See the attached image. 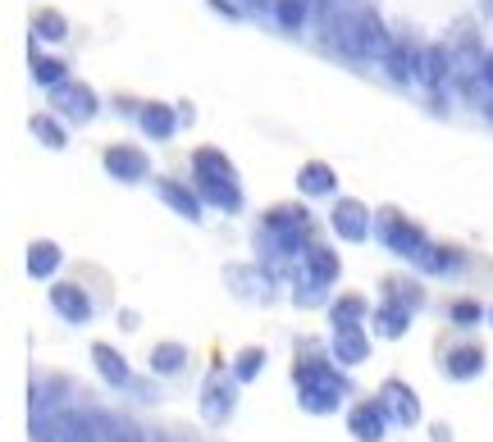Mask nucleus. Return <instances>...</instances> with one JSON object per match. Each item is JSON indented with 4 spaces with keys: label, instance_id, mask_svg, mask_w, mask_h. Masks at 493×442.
<instances>
[{
    "label": "nucleus",
    "instance_id": "1",
    "mask_svg": "<svg viewBox=\"0 0 493 442\" xmlns=\"http://www.w3.org/2000/svg\"><path fill=\"white\" fill-rule=\"evenodd\" d=\"M292 388H297V406L307 415H333L343 411V401L352 397V379L343 374L338 360H329L320 347L301 342L292 360Z\"/></svg>",
    "mask_w": 493,
    "mask_h": 442
},
{
    "label": "nucleus",
    "instance_id": "2",
    "mask_svg": "<svg viewBox=\"0 0 493 442\" xmlns=\"http://www.w3.org/2000/svg\"><path fill=\"white\" fill-rule=\"evenodd\" d=\"M119 420L105 411H55L32 420V442H115Z\"/></svg>",
    "mask_w": 493,
    "mask_h": 442
},
{
    "label": "nucleus",
    "instance_id": "3",
    "mask_svg": "<svg viewBox=\"0 0 493 442\" xmlns=\"http://www.w3.org/2000/svg\"><path fill=\"white\" fill-rule=\"evenodd\" d=\"M193 183H197L206 206L229 210V215L242 210V187H238V174H234V165H229V155H224V151H215V146L193 151Z\"/></svg>",
    "mask_w": 493,
    "mask_h": 442
},
{
    "label": "nucleus",
    "instance_id": "4",
    "mask_svg": "<svg viewBox=\"0 0 493 442\" xmlns=\"http://www.w3.org/2000/svg\"><path fill=\"white\" fill-rule=\"evenodd\" d=\"M374 237H379V247H384L389 256H402V260H411L415 251L430 242L425 228L415 224V219H407L402 210H393V206H384V210L374 215Z\"/></svg>",
    "mask_w": 493,
    "mask_h": 442
},
{
    "label": "nucleus",
    "instance_id": "5",
    "mask_svg": "<svg viewBox=\"0 0 493 442\" xmlns=\"http://www.w3.org/2000/svg\"><path fill=\"white\" fill-rule=\"evenodd\" d=\"M224 283H229L234 297L256 301V306L279 301V274L270 265H229V269H224Z\"/></svg>",
    "mask_w": 493,
    "mask_h": 442
},
{
    "label": "nucleus",
    "instance_id": "6",
    "mask_svg": "<svg viewBox=\"0 0 493 442\" xmlns=\"http://www.w3.org/2000/svg\"><path fill=\"white\" fill-rule=\"evenodd\" d=\"M238 392H242V383L234 379V370H210L206 383H201V415H206V424L229 420L238 411Z\"/></svg>",
    "mask_w": 493,
    "mask_h": 442
},
{
    "label": "nucleus",
    "instance_id": "7",
    "mask_svg": "<svg viewBox=\"0 0 493 442\" xmlns=\"http://www.w3.org/2000/svg\"><path fill=\"white\" fill-rule=\"evenodd\" d=\"M379 406H384V415L393 420V429H415L421 424V397H415V388L402 383V379L379 383Z\"/></svg>",
    "mask_w": 493,
    "mask_h": 442
},
{
    "label": "nucleus",
    "instance_id": "8",
    "mask_svg": "<svg viewBox=\"0 0 493 442\" xmlns=\"http://www.w3.org/2000/svg\"><path fill=\"white\" fill-rule=\"evenodd\" d=\"M51 105H55L60 119H69V124H87V119H96V110H101L96 92L87 83H73V78L60 83V87H51Z\"/></svg>",
    "mask_w": 493,
    "mask_h": 442
},
{
    "label": "nucleus",
    "instance_id": "9",
    "mask_svg": "<svg viewBox=\"0 0 493 442\" xmlns=\"http://www.w3.org/2000/svg\"><path fill=\"white\" fill-rule=\"evenodd\" d=\"M439 370H443V379H452V383H475V379L489 370V356H484L480 342H457V347L443 351Z\"/></svg>",
    "mask_w": 493,
    "mask_h": 442
},
{
    "label": "nucleus",
    "instance_id": "10",
    "mask_svg": "<svg viewBox=\"0 0 493 442\" xmlns=\"http://www.w3.org/2000/svg\"><path fill=\"white\" fill-rule=\"evenodd\" d=\"M393 429V420L384 415V406H379V397L374 401H357V406L348 411V433L357 442H384Z\"/></svg>",
    "mask_w": 493,
    "mask_h": 442
},
{
    "label": "nucleus",
    "instance_id": "11",
    "mask_svg": "<svg viewBox=\"0 0 493 442\" xmlns=\"http://www.w3.org/2000/svg\"><path fill=\"white\" fill-rule=\"evenodd\" d=\"M51 306H55V315L64 319V324H73V329L92 324V315H96L87 288H78V283H55L51 288Z\"/></svg>",
    "mask_w": 493,
    "mask_h": 442
},
{
    "label": "nucleus",
    "instance_id": "12",
    "mask_svg": "<svg viewBox=\"0 0 493 442\" xmlns=\"http://www.w3.org/2000/svg\"><path fill=\"white\" fill-rule=\"evenodd\" d=\"M105 174L115 178V183H142V178L151 174V160H146V151L119 142V146L105 151Z\"/></svg>",
    "mask_w": 493,
    "mask_h": 442
},
{
    "label": "nucleus",
    "instance_id": "13",
    "mask_svg": "<svg viewBox=\"0 0 493 442\" xmlns=\"http://www.w3.org/2000/svg\"><path fill=\"white\" fill-rule=\"evenodd\" d=\"M389 28L374 10H361L357 14V60H384L389 55Z\"/></svg>",
    "mask_w": 493,
    "mask_h": 442
},
{
    "label": "nucleus",
    "instance_id": "14",
    "mask_svg": "<svg viewBox=\"0 0 493 442\" xmlns=\"http://www.w3.org/2000/svg\"><path fill=\"white\" fill-rule=\"evenodd\" d=\"M329 224H333V233L343 237V242H366V237L374 233L370 210L361 206V201H338L333 215H329Z\"/></svg>",
    "mask_w": 493,
    "mask_h": 442
},
{
    "label": "nucleus",
    "instance_id": "15",
    "mask_svg": "<svg viewBox=\"0 0 493 442\" xmlns=\"http://www.w3.org/2000/svg\"><path fill=\"white\" fill-rule=\"evenodd\" d=\"M421 83L430 87V92H439L448 78H457V55H452V46H443V42H434V46H425L421 51Z\"/></svg>",
    "mask_w": 493,
    "mask_h": 442
},
{
    "label": "nucleus",
    "instance_id": "16",
    "mask_svg": "<svg viewBox=\"0 0 493 442\" xmlns=\"http://www.w3.org/2000/svg\"><path fill=\"white\" fill-rule=\"evenodd\" d=\"M411 265L421 269V274H434V278H443V274H462V269H466V251H457V247H439V242H425L421 251L411 256Z\"/></svg>",
    "mask_w": 493,
    "mask_h": 442
},
{
    "label": "nucleus",
    "instance_id": "17",
    "mask_svg": "<svg viewBox=\"0 0 493 442\" xmlns=\"http://www.w3.org/2000/svg\"><path fill=\"white\" fill-rule=\"evenodd\" d=\"M411 315L415 310H407V306H398V301H379L374 310H370V329H374V338H389V342H398V338H407L411 333Z\"/></svg>",
    "mask_w": 493,
    "mask_h": 442
},
{
    "label": "nucleus",
    "instance_id": "18",
    "mask_svg": "<svg viewBox=\"0 0 493 442\" xmlns=\"http://www.w3.org/2000/svg\"><path fill=\"white\" fill-rule=\"evenodd\" d=\"M137 124H142V133H146L151 142H169V137L178 133V124H183V114H178L174 105H165V101H151V105L137 110Z\"/></svg>",
    "mask_w": 493,
    "mask_h": 442
},
{
    "label": "nucleus",
    "instance_id": "19",
    "mask_svg": "<svg viewBox=\"0 0 493 442\" xmlns=\"http://www.w3.org/2000/svg\"><path fill=\"white\" fill-rule=\"evenodd\" d=\"M333 360H338L343 370L366 365V360H370V333H366L361 324H352V329H333Z\"/></svg>",
    "mask_w": 493,
    "mask_h": 442
},
{
    "label": "nucleus",
    "instance_id": "20",
    "mask_svg": "<svg viewBox=\"0 0 493 442\" xmlns=\"http://www.w3.org/2000/svg\"><path fill=\"white\" fill-rule=\"evenodd\" d=\"M297 274H307V278H316V283L333 288L338 274H343V265H338V251H329L325 242H311L307 256H301V265H297Z\"/></svg>",
    "mask_w": 493,
    "mask_h": 442
},
{
    "label": "nucleus",
    "instance_id": "21",
    "mask_svg": "<svg viewBox=\"0 0 493 442\" xmlns=\"http://www.w3.org/2000/svg\"><path fill=\"white\" fill-rule=\"evenodd\" d=\"M92 360H96V374H101L110 388H128V383L137 379L133 365H128V360L110 347V342H96V347H92Z\"/></svg>",
    "mask_w": 493,
    "mask_h": 442
},
{
    "label": "nucleus",
    "instance_id": "22",
    "mask_svg": "<svg viewBox=\"0 0 493 442\" xmlns=\"http://www.w3.org/2000/svg\"><path fill=\"white\" fill-rule=\"evenodd\" d=\"M379 64H384V73L393 78V83H411V78L421 73V46L415 42H393Z\"/></svg>",
    "mask_w": 493,
    "mask_h": 442
},
{
    "label": "nucleus",
    "instance_id": "23",
    "mask_svg": "<svg viewBox=\"0 0 493 442\" xmlns=\"http://www.w3.org/2000/svg\"><path fill=\"white\" fill-rule=\"evenodd\" d=\"M160 201H165V206H174V215H183L187 224L201 219V192H197V187L165 178V183H160Z\"/></svg>",
    "mask_w": 493,
    "mask_h": 442
},
{
    "label": "nucleus",
    "instance_id": "24",
    "mask_svg": "<svg viewBox=\"0 0 493 442\" xmlns=\"http://www.w3.org/2000/svg\"><path fill=\"white\" fill-rule=\"evenodd\" d=\"M260 224L275 228V233H288V237H311V215L301 206H270Z\"/></svg>",
    "mask_w": 493,
    "mask_h": 442
},
{
    "label": "nucleus",
    "instance_id": "25",
    "mask_svg": "<svg viewBox=\"0 0 493 442\" xmlns=\"http://www.w3.org/2000/svg\"><path fill=\"white\" fill-rule=\"evenodd\" d=\"M64 392H69V379H60V374L37 379V383H32V420H42V415H51L55 406H64Z\"/></svg>",
    "mask_w": 493,
    "mask_h": 442
},
{
    "label": "nucleus",
    "instance_id": "26",
    "mask_svg": "<svg viewBox=\"0 0 493 442\" xmlns=\"http://www.w3.org/2000/svg\"><path fill=\"white\" fill-rule=\"evenodd\" d=\"M297 187H301V196H333V192H338V178H333V169L325 165V160H311V165H301Z\"/></svg>",
    "mask_w": 493,
    "mask_h": 442
},
{
    "label": "nucleus",
    "instance_id": "27",
    "mask_svg": "<svg viewBox=\"0 0 493 442\" xmlns=\"http://www.w3.org/2000/svg\"><path fill=\"white\" fill-rule=\"evenodd\" d=\"M187 370V347L183 342H160L151 351V374L156 379H178Z\"/></svg>",
    "mask_w": 493,
    "mask_h": 442
},
{
    "label": "nucleus",
    "instance_id": "28",
    "mask_svg": "<svg viewBox=\"0 0 493 442\" xmlns=\"http://www.w3.org/2000/svg\"><path fill=\"white\" fill-rule=\"evenodd\" d=\"M366 319H370V306H366V297H357V292L329 301V324H333V329H352V324H366Z\"/></svg>",
    "mask_w": 493,
    "mask_h": 442
},
{
    "label": "nucleus",
    "instance_id": "29",
    "mask_svg": "<svg viewBox=\"0 0 493 442\" xmlns=\"http://www.w3.org/2000/svg\"><path fill=\"white\" fill-rule=\"evenodd\" d=\"M60 260H64V251L55 242H46V237H37V242L28 247V274L32 278H51L60 269Z\"/></svg>",
    "mask_w": 493,
    "mask_h": 442
},
{
    "label": "nucleus",
    "instance_id": "30",
    "mask_svg": "<svg viewBox=\"0 0 493 442\" xmlns=\"http://www.w3.org/2000/svg\"><path fill=\"white\" fill-rule=\"evenodd\" d=\"M28 133L42 142V146H51V151H64V146H69V133H64V124H60V114H32V119H28Z\"/></svg>",
    "mask_w": 493,
    "mask_h": 442
},
{
    "label": "nucleus",
    "instance_id": "31",
    "mask_svg": "<svg viewBox=\"0 0 493 442\" xmlns=\"http://www.w3.org/2000/svg\"><path fill=\"white\" fill-rule=\"evenodd\" d=\"M32 83H37V87H60V83H69V64H64L60 55L32 51Z\"/></svg>",
    "mask_w": 493,
    "mask_h": 442
},
{
    "label": "nucleus",
    "instance_id": "32",
    "mask_svg": "<svg viewBox=\"0 0 493 442\" xmlns=\"http://www.w3.org/2000/svg\"><path fill=\"white\" fill-rule=\"evenodd\" d=\"M384 297L398 301V306H407V310H421V306L430 301L425 288L415 283V278H384Z\"/></svg>",
    "mask_w": 493,
    "mask_h": 442
},
{
    "label": "nucleus",
    "instance_id": "33",
    "mask_svg": "<svg viewBox=\"0 0 493 442\" xmlns=\"http://www.w3.org/2000/svg\"><path fill=\"white\" fill-rule=\"evenodd\" d=\"M32 37H37V42H64V37H69L64 14L60 10H37L32 14Z\"/></svg>",
    "mask_w": 493,
    "mask_h": 442
},
{
    "label": "nucleus",
    "instance_id": "34",
    "mask_svg": "<svg viewBox=\"0 0 493 442\" xmlns=\"http://www.w3.org/2000/svg\"><path fill=\"white\" fill-rule=\"evenodd\" d=\"M325 301H329V288H325V283H316V278H307V274L292 278V306H297V310H316V306H325Z\"/></svg>",
    "mask_w": 493,
    "mask_h": 442
},
{
    "label": "nucleus",
    "instance_id": "35",
    "mask_svg": "<svg viewBox=\"0 0 493 442\" xmlns=\"http://www.w3.org/2000/svg\"><path fill=\"white\" fill-rule=\"evenodd\" d=\"M307 14H311V0H275V23L283 32H301L307 28Z\"/></svg>",
    "mask_w": 493,
    "mask_h": 442
},
{
    "label": "nucleus",
    "instance_id": "36",
    "mask_svg": "<svg viewBox=\"0 0 493 442\" xmlns=\"http://www.w3.org/2000/svg\"><path fill=\"white\" fill-rule=\"evenodd\" d=\"M480 319H489V310L471 297H457V301H448V324L452 329H475Z\"/></svg>",
    "mask_w": 493,
    "mask_h": 442
},
{
    "label": "nucleus",
    "instance_id": "37",
    "mask_svg": "<svg viewBox=\"0 0 493 442\" xmlns=\"http://www.w3.org/2000/svg\"><path fill=\"white\" fill-rule=\"evenodd\" d=\"M265 360H270V356H265V347H242V351L234 356V379H238V383H256L260 370H265Z\"/></svg>",
    "mask_w": 493,
    "mask_h": 442
},
{
    "label": "nucleus",
    "instance_id": "38",
    "mask_svg": "<svg viewBox=\"0 0 493 442\" xmlns=\"http://www.w3.org/2000/svg\"><path fill=\"white\" fill-rule=\"evenodd\" d=\"M124 392H133L137 401H160V392H156V383H146V379H133Z\"/></svg>",
    "mask_w": 493,
    "mask_h": 442
},
{
    "label": "nucleus",
    "instance_id": "39",
    "mask_svg": "<svg viewBox=\"0 0 493 442\" xmlns=\"http://www.w3.org/2000/svg\"><path fill=\"white\" fill-rule=\"evenodd\" d=\"M480 78H484V87L493 92V51H484V64H480Z\"/></svg>",
    "mask_w": 493,
    "mask_h": 442
},
{
    "label": "nucleus",
    "instance_id": "40",
    "mask_svg": "<svg viewBox=\"0 0 493 442\" xmlns=\"http://www.w3.org/2000/svg\"><path fill=\"white\" fill-rule=\"evenodd\" d=\"M430 438H434V442H452V429H448V424H430Z\"/></svg>",
    "mask_w": 493,
    "mask_h": 442
},
{
    "label": "nucleus",
    "instance_id": "41",
    "mask_svg": "<svg viewBox=\"0 0 493 442\" xmlns=\"http://www.w3.org/2000/svg\"><path fill=\"white\" fill-rule=\"evenodd\" d=\"M115 442H142V429H128V424H119V438Z\"/></svg>",
    "mask_w": 493,
    "mask_h": 442
},
{
    "label": "nucleus",
    "instance_id": "42",
    "mask_svg": "<svg viewBox=\"0 0 493 442\" xmlns=\"http://www.w3.org/2000/svg\"><path fill=\"white\" fill-rule=\"evenodd\" d=\"M119 329H128V333L137 329V315H133V310H124V315H119Z\"/></svg>",
    "mask_w": 493,
    "mask_h": 442
},
{
    "label": "nucleus",
    "instance_id": "43",
    "mask_svg": "<svg viewBox=\"0 0 493 442\" xmlns=\"http://www.w3.org/2000/svg\"><path fill=\"white\" fill-rule=\"evenodd\" d=\"M480 110H484V119H489V124H493V96H489V101H484Z\"/></svg>",
    "mask_w": 493,
    "mask_h": 442
},
{
    "label": "nucleus",
    "instance_id": "44",
    "mask_svg": "<svg viewBox=\"0 0 493 442\" xmlns=\"http://www.w3.org/2000/svg\"><path fill=\"white\" fill-rule=\"evenodd\" d=\"M484 14H493V0H484Z\"/></svg>",
    "mask_w": 493,
    "mask_h": 442
},
{
    "label": "nucleus",
    "instance_id": "45",
    "mask_svg": "<svg viewBox=\"0 0 493 442\" xmlns=\"http://www.w3.org/2000/svg\"><path fill=\"white\" fill-rule=\"evenodd\" d=\"M489 329H493V306H489Z\"/></svg>",
    "mask_w": 493,
    "mask_h": 442
}]
</instances>
